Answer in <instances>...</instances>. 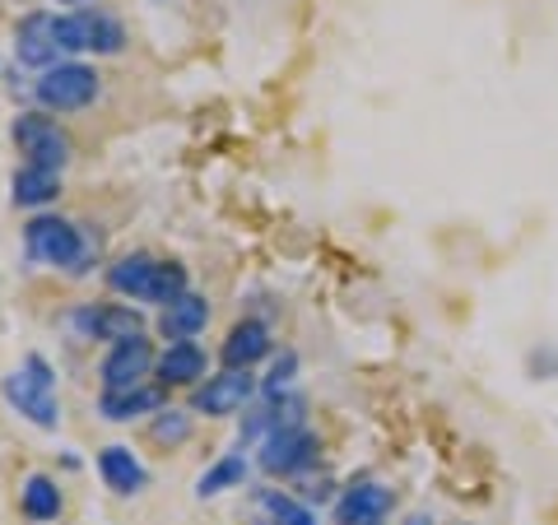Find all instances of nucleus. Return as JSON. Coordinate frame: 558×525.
<instances>
[{"instance_id":"obj_7","label":"nucleus","mask_w":558,"mask_h":525,"mask_svg":"<svg viewBox=\"0 0 558 525\" xmlns=\"http://www.w3.org/2000/svg\"><path fill=\"white\" fill-rule=\"evenodd\" d=\"M256 391L260 387H256V377L247 373V367H229V373H219V377H209L205 387H196V395H191V410L205 414V418H229L242 405H252Z\"/></svg>"},{"instance_id":"obj_9","label":"nucleus","mask_w":558,"mask_h":525,"mask_svg":"<svg viewBox=\"0 0 558 525\" xmlns=\"http://www.w3.org/2000/svg\"><path fill=\"white\" fill-rule=\"evenodd\" d=\"M154 363H159V354H154V344L140 335V340H126V344H112V354L102 358V391H135L145 387V377L154 373Z\"/></svg>"},{"instance_id":"obj_13","label":"nucleus","mask_w":558,"mask_h":525,"mask_svg":"<svg viewBox=\"0 0 558 525\" xmlns=\"http://www.w3.org/2000/svg\"><path fill=\"white\" fill-rule=\"evenodd\" d=\"M205 367H209V358L196 340H172L159 354V363H154V373H159L163 387H196L205 377Z\"/></svg>"},{"instance_id":"obj_15","label":"nucleus","mask_w":558,"mask_h":525,"mask_svg":"<svg viewBox=\"0 0 558 525\" xmlns=\"http://www.w3.org/2000/svg\"><path fill=\"white\" fill-rule=\"evenodd\" d=\"M209 321V303H205V293H182L172 307L159 312V335L163 340H196L201 330Z\"/></svg>"},{"instance_id":"obj_10","label":"nucleus","mask_w":558,"mask_h":525,"mask_svg":"<svg viewBox=\"0 0 558 525\" xmlns=\"http://www.w3.org/2000/svg\"><path fill=\"white\" fill-rule=\"evenodd\" d=\"M14 57H20V65H33V70H51L61 65V42H57V14H28V20L14 28Z\"/></svg>"},{"instance_id":"obj_11","label":"nucleus","mask_w":558,"mask_h":525,"mask_svg":"<svg viewBox=\"0 0 558 525\" xmlns=\"http://www.w3.org/2000/svg\"><path fill=\"white\" fill-rule=\"evenodd\" d=\"M159 266L163 260H154L145 252H131L108 266V289L121 293V297H135V303H149L154 297V279H159Z\"/></svg>"},{"instance_id":"obj_8","label":"nucleus","mask_w":558,"mask_h":525,"mask_svg":"<svg viewBox=\"0 0 558 525\" xmlns=\"http://www.w3.org/2000/svg\"><path fill=\"white\" fill-rule=\"evenodd\" d=\"M312 461H317V437H312L303 424L299 428H275L266 442H260V469H266V475H279V479L303 475Z\"/></svg>"},{"instance_id":"obj_4","label":"nucleus","mask_w":558,"mask_h":525,"mask_svg":"<svg viewBox=\"0 0 558 525\" xmlns=\"http://www.w3.org/2000/svg\"><path fill=\"white\" fill-rule=\"evenodd\" d=\"M57 42L61 51H94V57H117L126 47V28L108 10H75L57 14Z\"/></svg>"},{"instance_id":"obj_24","label":"nucleus","mask_w":558,"mask_h":525,"mask_svg":"<svg viewBox=\"0 0 558 525\" xmlns=\"http://www.w3.org/2000/svg\"><path fill=\"white\" fill-rule=\"evenodd\" d=\"M410 525H433V521H428V516H414V521H410Z\"/></svg>"},{"instance_id":"obj_19","label":"nucleus","mask_w":558,"mask_h":525,"mask_svg":"<svg viewBox=\"0 0 558 525\" xmlns=\"http://www.w3.org/2000/svg\"><path fill=\"white\" fill-rule=\"evenodd\" d=\"M242 484H247V456H242V451H229V456H219V461L196 479V498H219V493H229V488H242Z\"/></svg>"},{"instance_id":"obj_17","label":"nucleus","mask_w":558,"mask_h":525,"mask_svg":"<svg viewBox=\"0 0 558 525\" xmlns=\"http://www.w3.org/2000/svg\"><path fill=\"white\" fill-rule=\"evenodd\" d=\"M10 196H14L20 209H43V205H51L61 196V172L24 163L20 172H14V182H10Z\"/></svg>"},{"instance_id":"obj_21","label":"nucleus","mask_w":558,"mask_h":525,"mask_svg":"<svg viewBox=\"0 0 558 525\" xmlns=\"http://www.w3.org/2000/svg\"><path fill=\"white\" fill-rule=\"evenodd\" d=\"M256 502H260V512L270 516V525H317V516L307 512L303 502H293V498H284V493H256Z\"/></svg>"},{"instance_id":"obj_12","label":"nucleus","mask_w":558,"mask_h":525,"mask_svg":"<svg viewBox=\"0 0 558 525\" xmlns=\"http://www.w3.org/2000/svg\"><path fill=\"white\" fill-rule=\"evenodd\" d=\"M391 488L387 484H354L349 493L336 502V521L340 525H381L391 512Z\"/></svg>"},{"instance_id":"obj_25","label":"nucleus","mask_w":558,"mask_h":525,"mask_svg":"<svg viewBox=\"0 0 558 525\" xmlns=\"http://www.w3.org/2000/svg\"><path fill=\"white\" fill-rule=\"evenodd\" d=\"M61 5H80V0H61Z\"/></svg>"},{"instance_id":"obj_2","label":"nucleus","mask_w":558,"mask_h":525,"mask_svg":"<svg viewBox=\"0 0 558 525\" xmlns=\"http://www.w3.org/2000/svg\"><path fill=\"white\" fill-rule=\"evenodd\" d=\"M0 395H5V405H10V410H20L28 424H38V428H47V432L61 424L57 381H51L47 358H38V354H28L24 367H14V373L0 381Z\"/></svg>"},{"instance_id":"obj_6","label":"nucleus","mask_w":558,"mask_h":525,"mask_svg":"<svg viewBox=\"0 0 558 525\" xmlns=\"http://www.w3.org/2000/svg\"><path fill=\"white\" fill-rule=\"evenodd\" d=\"M65 326L75 330L80 340H108V344H126V340H140L145 335V317L135 307H121V303H108V307H75L65 317Z\"/></svg>"},{"instance_id":"obj_20","label":"nucleus","mask_w":558,"mask_h":525,"mask_svg":"<svg viewBox=\"0 0 558 525\" xmlns=\"http://www.w3.org/2000/svg\"><path fill=\"white\" fill-rule=\"evenodd\" d=\"M20 506L28 521H57L61 516V488L51 475H28L20 488Z\"/></svg>"},{"instance_id":"obj_16","label":"nucleus","mask_w":558,"mask_h":525,"mask_svg":"<svg viewBox=\"0 0 558 525\" xmlns=\"http://www.w3.org/2000/svg\"><path fill=\"white\" fill-rule=\"evenodd\" d=\"M163 410V391L159 387H135V391H102L98 395V414L108 424H131L140 414H159Z\"/></svg>"},{"instance_id":"obj_22","label":"nucleus","mask_w":558,"mask_h":525,"mask_svg":"<svg viewBox=\"0 0 558 525\" xmlns=\"http://www.w3.org/2000/svg\"><path fill=\"white\" fill-rule=\"evenodd\" d=\"M154 442H159V447H182L186 442V437H191V414L186 410H159V418H154Z\"/></svg>"},{"instance_id":"obj_3","label":"nucleus","mask_w":558,"mask_h":525,"mask_svg":"<svg viewBox=\"0 0 558 525\" xmlns=\"http://www.w3.org/2000/svg\"><path fill=\"white\" fill-rule=\"evenodd\" d=\"M33 98L43 112H80L98 98V75L80 61H61L33 80Z\"/></svg>"},{"instance_id":"obj_23","label":"nucleus","mask_w":558,"mask_h":525,"mask_svg":"<svg viewBox=\"0 0 558 525\" xmlns=\"http://www.w3.org/2000/svg\"><path fill=\"white\" fill-rule=\"evenodd\" d=\"M293 367H299V358H293V354H284V358H279V363L270 367L266 387H260V391H266V400H270V395H284V387L293 381Z\"/></svg>"},{"instance_id":"obj_1","label":"nucleus","mask_w":558,"mask_h":525,"mask_svg":"<svg viewBox=\"0 0 558 525\" xmlns=\"http://www.w3.org/2000/svg\"><path fill=\"white\" fill-rule=\"evenodd\" d=\"M24 252H28V260H38V266L89 274V266L98 260V237L61 215H33L24 229Z\"/></svg>"},{"instance_id":"obj_18","label":"nucleus","mask_w":558,"mask_h":525,"mask_svg":"<svg viewBox=\"0 0 558 525\" xmlns=\"http://www.w3.org/2000/svg\"><path fill=\"white\" fill-rule=\"evenodd\" d=\"M266 354H270L266 321H238L229 330V340H223V363H229V367H247V373H252V363H260Z\"/></svg>"},{"instance_id":"obj_5","label":"nucleus","mask_w":558,"mask_h":525,"mask_svg":"<svg viewBox=\"0 0 558 525\" xmlns=\"http://www.w3.org/2000/svg\"><path fill=\"white\" fill-rule=\"evenodd\" d=\"M10 135H14V145H20V154H24V163H33V168L61 172L70 163V135L43 112H20L14 117V126H10Z\"/></svg>"},{"instance_id":"obj_14","label":"nucleus","mask_w":558,"mask_h":525,"mask_svg":"<svg viewBox=\"0 0 558 525\" xmlns=\"http://www.w3.org/2000/svg\"><path fill=\"white\" fill-rule=\"evenodd\" d=\"M98 475L121 498H131V493H140V488L149 484V469L131 456V447H102L98 451Z\"/></svg>"}]
</instances>
